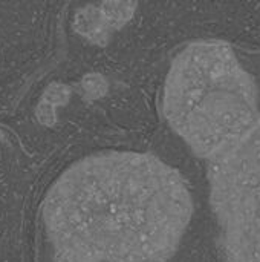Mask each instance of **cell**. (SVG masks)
Here are the masks:
<instances>
[{"instance_id":"6da1fadb","label":"cell","mask_w":260,"mask_h":262,"mask_svg":"<svg viewBox=\"0 0 260 262\" xmlns=\"http://www.w3.org/2000/svg\"><path fill=\"white\" fill-rule=\"evenodd\" d=\"M192 215L179 172L132 150L98 152L70 164L41 207L54 262H167Z\"/></svg>"},{"instance_id":"7a4b0ae2","label":"cell","mask_w":260,"mask_h":262,"mask_svg":"<svg viewBox=\"0 0 260 262\" xmlns=\"http://www.w3.org/2000/svg\"><path fill=\"white\" fill-rule=\"evenodd\" d=\"M162 114L193 154L210 161L260 120L257 86L228 43L193 41L169 68Z\"/></svg>"},{"instance_id":"3957f363","label":"cell","mask_w":260,"mask_h":262,"mask_svg":"<svg viewBox=\"0 0 260 262\" xmlns=\"http://www.w3.org/2000/svg\"><path fill=\"white\" fill-rule=\"evenodd\" d=\"M208 183L228 262H260V120L208 161Z\"/></svg>"},{"instance_id":"277c9868","label":"cell","mask_w":260,"mask_h":262,"mask_svg":"<svg viewBox=\"0 0 260 262\" xmlns=\"http://www.w3.org/2000/svg\"><path fill=\"white\" fill-rule=\"evenodd\" d=\"M136 6V0H100V5H87L75 12L74 31L97 46H107L112 34L133 18Z\"/></svg>"},{"instance_id":"5b68a950","label":"cell","mask_w":260,"mask_h":262,"mask_svg":"<svg viewBox=\"0 0 260 262\" xmlns=\"http://www.w3.org/2000/svg\"><path fill=\"white\" fill-rule=\"evenodd\" d=\"M70 95H72V88L69 84L58 83V81L51 83L44 89V92L37 104L35 114H37L38 123L43 126H48V127L54 126L57 123L58 109L61 106L67 104Z\"/></svg>"},{"instance_id":"8992f818","label":"cell","mask_w":260,"mask_h":262,"mask_svg":"<svg viewBox=\"0 0 260 262\" xmlns=\"http://www.w3.org/2000/svg\"><path fill=\"white\" fill-rule=\"evenodd\" d=\"M81 88L84 91V97L86 98L95 100V98H100V97L106 95V92H107V81L100 74H87L81 80Z\"/></svg>"},{"instance_id":"52a82bcc","label":"cell","mask_w":260,"mask_h":262,"mask_svg":"<svg viewBox=\"0 0 260 262\" xmlns=\"http://www.w3.org/2000/svg\"><path fill=\"white\" fill-rule=\"evenodd\" d=\"M3 140V132H2V129H0V141Z\"/></svg>"}]
</instances>
